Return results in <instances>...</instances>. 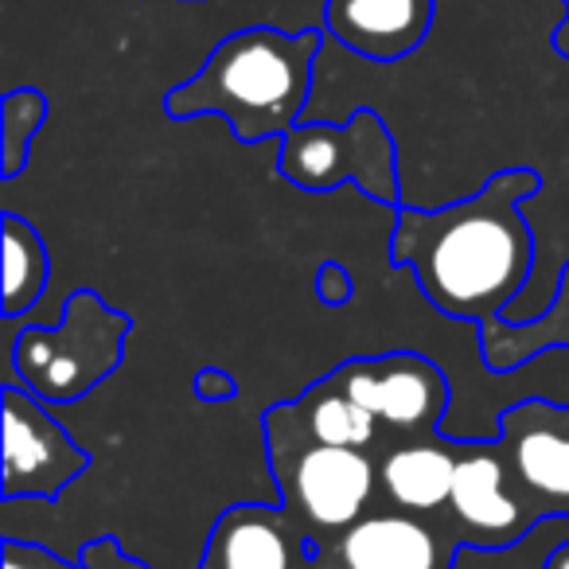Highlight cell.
I'll list each match as a JSON object with an SVG mask.
<instances>
[{
    "mask_svg": "<svg viewBox=\"0 0 569 569\" xmlns=\"http://www.w3.org/2000/svg\"><path fill=\"white\" fill-rule=\"evenodd\" d=\"M527 191H535V176L515 168L460 207L402 211L395 266H410L429 301L449 317H491L515 301L530 273V234L519 219Z\"/></svg>",
    "mask_w": 569,
    "mask_h": 569,
    "instance_id": "obj_1",
    "label": "cell"
},
{
    "mask_svg": "<svg viewBox=\"0 0 569 569\" xmlns=\"http://www.w3.org/2000/svg\"><path fill=\"white\" fill-rule=\"evenodd\" d=\"M325 36L281 32V28H242L207 56V63L168 90L164 110L172 118L222 113L242 144L293 133L312 94V63Z\"/></svg>",
    "mask_w": 569,
    "mask_h": 569,
    "instance_id": "obj_2",
    "label": "cell"
},
{
    "mask_svg": "<svg viewBox=\"0 0 569 569\" xmlns=\"http://www.w3.org/2000/svg\"><path fill=\"white\" fill-rule=\"evenodd\" d=\"M277 172L297 188L328 191L351 180L379 203L395 199V144L371 110H359L348 126H297L284 133Z\"/></svg>",
    "mask_w": 569,
    "mask_h": 569,
    "instance_id": "obj_3",
    "label": "cell"
},
{
    "mask_svg": "<svg viewBox=\"0 0 569 569\" xmlns=\"http://www.w3.org/2000/svg\"><path fill=\"white\" fill-rule=\"evenodd\" d=\"M87 457L32 390L4 387V496H56L82 472Z\"/></svg>",
    "mask_w": 569,
    "mask_h": 569,
    "instance_id": "obj_4",
    "label": "cell"
},
{
    "mask_svg": "<svg viewBox=\"0 0 569 569\" xmlns=\"http://www.w3.org/2000/svg\"><path fill=\"white\" fill-rule=\"evenodd\" d=\"M343 395L356 398L375 418L398 429H418L441 413V375L418 356H390L375 363H351L340 371Z\"/></svg>",
    "mask_w": 569,
    "mask_h": 569,
    "instance_id": "obj_5",
    "label": "cell"
},
{
    "mask_svg": "<svg viewBox=\"0 0 569 569\" xmlns=\"http://www.w3.org/2000/svg\"><path fill=\"white\" fill-rule=\"evenodd\" d=\"M332 40L375 63H398L429 36L433 0H325Z\"/></svg>",
    "mask_w": 569,
    "mask_h": 569,
    "instance_id": "obj_6",
    "label": "cell"
},
{
    "mask_svg": "<svg viewBox=\"0 0 569 569\" xmlns=\"http://www.w3.org/2000/svg\"><path fill=\"white\" fill-rule=\"evenodd\" d=\"M375 468L359 449H336V445H317L297 460L293 491L305 519L325 530L348 527L359 519L363 503L371 499Z\"/></svg>",
    "mask_w": 569,
    "mask_h": 569,
    "instance_id": "obj_7",
    "label": "cell"
},
{
    "mask_svg": "<svg viewBox=\"0 0 569 569\" xmlns=\"http://www.w3.org/2000/svg\"><path fill=\"white\" fill-rule=\"evenodd\" d=\"M348 569H437V538L406 515H375L343 535Z\"/></svg>",
    "mask_w": 569,
    "mask_h": 569,
    "instance_id": "obj_8",
    "label": "cell"
},
{
    "mask_svg": "<svg viewBox=\"0 0 569 569\" xmlns=\"http://www.w3.org/2000/svg\"><path fill=\"white\" fill-rule=\"evenodd\" d=\"M452 507L460 522L483 542H503L519 527V507L503 488V465L491 452H468L457 460V480H452Z\"/></svg>",
    "mask_w": 569,
    "mask_h": 569,
    "instance_id": "obj_9",
    "label": "cell"
},
{
    "mask_svg": "<svg viewBox=\"0 0 569 569\" xmlns=\"http://www.w3.org/2000/svg\"><path fill=\"white\" fill-rule=\"evenodd\" d=\"M457 457L441 445H406L382 465V483L406 511H437L452 499Z\"/></svg>",
    "mask_w": 569,
    "mask_h": 569,
    "instance_id": "obj_10",
    "label": "cell"
},
{
    "mask_svg": "<svg viewBox=\"0 0 569 569\" xmlns=\"http://www.w3.org/2000/svg\"><path fill=\"white\" fill-rule=\"evenodd\" d=\"M222 569H289V538L266 507H238L219 535Z\"/></svg>",
    "mask_w": 569,
    "mask_h": 569,
    "instance_id": "obj_11",
    "label": "cell"
},
{
    "mask_svg": "<svg viewBox=\"0 0 569 569\" xmlns=\"http://www.w3.org/2000/svg\"><path fill=\"white\" fill-rule=\"evenodd\" d=\"M48 284V250L17 214H4V317H20Z\"/></svg>",
    "mask_w": 569,
    "mask_h": 569,
    "instance_id": "obj_12",
    "label": "cell"
},
{
    "mask_svg": "<svg viewBox=\"0 0 569 569\" xmlns=\"http://www.w3.org/2000/svg\"><path fill=\"white\" fill-rule=\"evenodd\" d=\"M515 465H519L527 488L569 499V437L546 426L522 429L515 437Z\"/></svg>",
    "mask_w": 569,
    "mask_h": 569,
    "instance_id": "obj_13",
    "label": "cell"
},
{
    "mask_svg": "<svg viewBox=\"0 0 569 569\" xmlns=\"http://www.w3.org/2000/svg\"><path fill=\"white\" fill-rule=\"evenodd\" d=\"M375 413L363 410L356 398H348L343 390L317 398L309 413V429L317 437V445H336V449H363L375 441Z\"/></svg>",
    "mask_w": 569,
    "mask_h": 569,
    "instance_id": "obj_14",
    "label": "cell"
},
{
    "mask_svg": "<svg viewBox=\"0 0 569 569\" xmlns=\"http://www.w3.org/2000/svg\"><path fill=\"white\" fill-rule=\"evenodd\" d=\"M48 118V102L40 90H12L4 98V121H0V137H4V176H17L24 164V149L32 144L36 129Z\"/></svg>",
    "mask_w": 569,
    "mask_h": 569,
    "instance_id": "obj_15",
    "label": "cell"
},
{
    "mask_svg": "<svg viewBox=\"0 0 569 569\" xmlns=\"http://www.w3.org/2000/svg\"><path fill=\"white\" fill-rule=\"evenodd\" d=\"M4 569H74L71 561L28 542H4Z\"/></svg>",
    "mask_w": 569,
    "mask_h": 569,
    "instance_id": "obj_16",
    "label": "cell"
},
{
    "mask_svg": "<svg viewBox=\"0 0 569 569\" xmlns=\"http://www.w3.org/2000/svg\"><path fill=\"white\" fill-rule=\"evenodd\" d=\"M550 569H569V553H566V558H553Z\"/></svg>",
    "mask_w": 569,
    "mask_h": 569,
    "instance_id": "obj_17",
    "label": "cell"
}]
</instances>
